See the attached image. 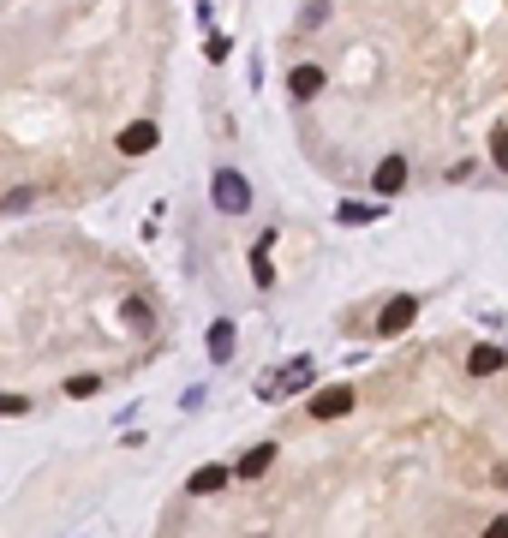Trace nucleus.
I'll return each mask as SVG.
<instances>
[{
  "label": "nucleus",
  "instance_id": "nucleus-15",
  "mask_svg": "<svg viewBox=\"0 0 508 538\" xmlns=\"http://www.w3.org/2000/svg\"><path fill=\"white\" fill-rule=\"evenodd\" d=\"M96 389H102V377H96V371H78V377H66V395H78V401H84V395H96Z\"/></svg>",
  "mask_w": 508,
  "mask_h": 538
},
{
  "label": "nucleus",
  "instance_id": "nucleus-9",
  "mask_svg": "<svg viewBox=\"0 0 508 538\" xmlns=\"http://www.w3.org/2000/svg\"><path fill=\"white\" fill-rule=\"evenodd\" d=\"M221 484H233V467H198L186 479V491L191 496H210V491H221Z\"/></svg>",
  "mask_w": 508,
  "mask_h": 538
},
{
  "label": "nucleus",
  "instance_id": "nucleus-2",
  "mask_svg": "<svg viewBox=\"0 0 508 538\" xmlns=\"http://www.w3.org/2000/svg\"><path fill=\"white\" fill-rule=\"evenodd\" d=\"M413 317H419V299H413V294H395L389 305H383V317H377V335H383V341L406 335V329H413Z\"/></svg>",
  "mask_w": 508,
  "mask_h": 538
},
{
  "label": "nucleus",
  "instance_id": "nucleus-21",
  "mask_svg": "<svg viewBox=\"0 0 508 538\" xmlns=\"http://www.w3.org/2000/svg\"><path fill=\"white\" fill-rule=\"evenodd\" d=\"M496 484H508V461H503V467H496Z\"/></svg>",
  "mask_w": 508,
  "mask_h": 538
},
{
  "label": "nucleus",
  "instance_id": "nucleus-16",
  "mask_svg": "<svg viewBox=\"0 0 508 538\" xmlns=\"http://www.w3.org/2000/svg\"><path fill=\"white\" fill-rule=\"evenodd\" d=\"M491 162L508 174V126H491Z\"/></svg>",
  "mask_w": 508,
  "mask_h": 538
},
{
  "label": "nucleus",
  "instance_id": "nucleus-6",
  "mask_svg": "<svg viewBox=\"0 0 508 538\" xmlns=\"http://www.w3.org/2000/svg\"><path fill=\"white\" fill-rule=\"evenodd\" d=\"M269 467H276V443H258V449H246V454H239L233 479H263Z\"/></svg>",
  "mask_w": 508,
  "mask_h": 538
},
{
  "label": "nucleus",
  "instance_id": "nucleus-7",
  "mask_svg": "<svg viewBox=\"0 0 508 538\" xmlns=\"http://www.w3.org/2000/svg\"><path fill=\"white\" fill-rule=\"evenodd\" d=\"M371 185H377V198H395V192L406 185V162H401V156L377 162V174H371Z\"/></svg>",
  "mask_w": 508,
  "mask_h": 538
},
{
  "label": "nucleus",
  "instance_id": "nucleus-18",
  "mask_svg": "<svg viewBox=\"0 0 508 538\" xmlns=\"http://www.w3.org/2000/svg\"><path fill=\"white\" fill-rule=\"evenodd\" d=\"M18 413H30L24 395H0V419H18Z\"/></svg>",
  "mask_w": 508,
  "mask_h": 538
},
{
  "label": "nucleus",
  "instance_id": "nucleus-10",
  "mask_svg": "<svg viewBox=\"0 0 508 538\" xmlns=\"http://www.w3.org/2000/svg\"><path fill=\"white\" fill-rule=\"evenodd\" d=\"M210 359H216V365L233 359V317H216V324H210Z\"/></svg>",
  "mask_w": 508,
  "mask_h": 538
},
{
  "label": "nucleus",
  "instance_id": "nucleus-5",
  "mask_svg": "<svg viewBox=\"0 0 508 538\" xmlns=\"http://www.w3.org/2000/svg\"><path fill=\"white\" fill-rule=\"evenodd\" d=\"M156 120H132L126 132H120V156H144V150H156Z\"/></svg>",
  "mask_w": 508,
  "mask_h": 538
},
{
  "label": "nucleus",
  "instance_id": "nucleus-13",
  "mask_svg": "<svg viewBox=\"0 0 508 538\" xmlns=\"http://www.w3.org/2000/svg\"><path fill=\"white\" fill-rule=\"evenodd\" d=\"M30 204H36V185H13V192L0 198V210H6V215H24Z\"/></svg>",
  "mask_w": 508,
  "mask_h": 538
},
{
  "label": "nucleus",
  "instance_id": "nucleus-17",
  "mask_svg": "<svg viewBox=\"0 0 508 538\" xmlns=\"http://www.w3.org/2000/svg\"><path fill=\"white\" fill-rule=\"evenodd\" d=\"M323 18H329V6H323V0H311V6H305V13H299V25H305V30H318Z\"/></svg>",
  "mask_w": 508,
  "mask_h": 538
},
{
  "label": "nucleus",
  "instance_id": "nucleus-11",
  "mask_svg": "<svg viewBox=\"0 0 508 538\" xmlns=\"http://www.w3.org/2000/svg\"><path fill=\"white\" fill-rule=\"evenodd\" d=\"M503 347H473V354H466V371H473V377H491V371H503Z\"/></svg>",
  "mask_w": 508,
  "mask_h": 538
},
{
  "label": "nucleus",
  "instance_id": "nucleus-3",
  "mask_svg": "<svg viewBox=\"0 0 508 538\" xmlns=\"http://www.w3.org/2000/svg\"><path fill=\"white\" fill-rule=\"evenodd\" d=\"M329 85V72L318 66V60H305V66H293V78H288V90H293V102H311L318 90Z\"/></svg>",
  "mask_w": 508,
  "mask_h": 538
},
{
  "label": "nucleus",
  "instance_id": "nucleus-4",
  "mask_svg": "<svg viewBox=\"0 0 508 538\" xmlns=\"http://www.w3.org/2000/svg\"><path fill=\"white\" fill-rule=\"evenodd\" d=\"M311 413H318V419H341V413H353V389H347V383L318 389V395H311Z\"/></svg>",
  "mask_w": 508,
  "mask_h": 538
},
{
  "label": "nucleus",
  "instance_id": "nucleus-19",
  "mask_svg": "<svg viewBox=\"0 0 508 538\" xmlns=\"http://www.w3.org/2000/svg\"><path fill=\"white\" fill-rule=\"evenodd\" d=\"M126 324H138V329H150V312H144V299H132V305H126Z\"/></svg>",
  "mask_w": 508,
  "mask_h": 538
},
{
  "label": "nucleus",
  "instance_id": "nucleus-12",
  "mask_svg": "<svg viewBox=\"0 0 508 538\" xmlns=\"http://www.w3.org/2000/svg\"><path fill=\"white\" fill-rule=\"evenodd\" d=\"M335 215H341V222H347V227H371V222H377V204H359V198H347V204H341V210H335Z\"/></svg>",
  "mask_w": 508,
  "mask_h": 538
},
{
  "label": "nucleus",
  "instance_id": "nucleus-14",
  "mask_svg": "<svg viewBox=\"0 0 508 538\" xmlns=\"http://www.w3.org/2000/svg\"><path fill=\"white\" fill-rule=\"evenodd\" d=\"M305 383H311V359H293V365H288V377H281V395H299Z\"/></svg>",
  "mask_w": 508,
  "mask_h": 538
},
{
  "label": "nucleus",
  "instance_id": "nucleus-1",
  "mask_svg": "<svg viewBox=\"0 0 508 538\" xmlns=\"http://www.w3.org/2000/svg\"><path fill=\"white\" fill-rule=\"evenodd\" d=\"M210 198H216V210H221V215H246V210H251V185H246V174L216 168V180H210Z\"/></svg>",
  "mask_w": 508,
  "mask_h": 538
},
{
  "label": "nucleus",
  "instance_id": "nucleus-20",
  "mask_svg": "<svg viewBox=\"0 0 508 538\" xmlns=\"http://www.w3.org/2000/svg\"><path fill=\"white\" fill-rule=\"evenodd\" d=\"M484 538H508V514H496V521L484 526Z\"/></svg>",
  "mask_w": 508,
  "mask_h": 538
},
{
  "label": "nucleus",
  "instance_id": "nucleus-8",
  "mask_svg": "<svg viewBox=\"0 0 508 538\" xmlns=\"http://www.w3.org/2000/svg\"><path fill=\"white\" fill-rule=\"evenodd\" d=\"M269 245H276V234H263V240L251 245V282H258V287H276V264H269Z\"/></svg>",
  "mask_w": 508,
  "mask_h": 538
}]
</instances>
